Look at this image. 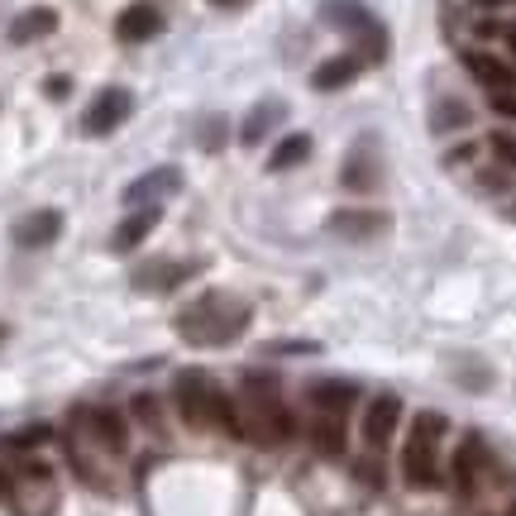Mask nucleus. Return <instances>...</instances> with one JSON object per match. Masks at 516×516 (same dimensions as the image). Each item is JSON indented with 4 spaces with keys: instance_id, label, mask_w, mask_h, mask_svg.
<instances>
[{
    "instance_id": "30",
    "label": "nucleus",
    "mask_w": 516,
    "mask_h": 516,
    "mask_svg": "<svg viewBox=\"0 0 516 516\" xmlns=\"http://www.w3.org/2000/svg\"><path fill=\"white\" fill-rule=\"evenodd\" d=\"M48 96H67V77H53V82H48Z\"/></svg>"
},
{
    "instance_id": "27",
    "label": "nucleus",
    "mask_w": 516,
    "mask_h": 516,
    "mask_svg": "<svg viewBox=\"0 0 516 516\" xmlns=\"http://www.w3.org/2000/svg\"><path fill=\"white\" fill-rule=\"evenodd\" d=\"M220 139H225V120L215 115V120L201 125V149H220Z\"/></svg>"
},
{
    "instance_id": "28",
    "label": "nucleus",
    "mask_w": 516,
    "mask_h": 516,
    "mask_svg": "<svg viewBox=\"0 0 516 516\" xmlns=\"http://www.w3.org/2000/svg\"><path fill=\"white\" fill-rule=\"evenodd\" d=\"M493 110L497 115H507V120H516V86L512 91H493Z\"/></svg>"
},
{
    "instance_id": "34",
    "label": "nucleus",
    "mask_w": 516,
    "mask_h": 516,
    "mask_svg": "<svg viewBox=\"0 0 516 516\" xmlns=\"http://www.w3.org/2000/svg\"><path fill=\"white\" fill-rule=\"evenodd\" d=\"M478 5H502V0H478Z\"/></svg>"
},
{
    "instance_id": "7",
    "label": "nucleus",
    "mask_w": 516,
    "mask_h": 516,
    "mask_svg": "<svg viewBox=\"0 0 516 516\" xmlns=\"http://www.w3.org/2000/svg\"><path fill=\"white\" fill-rule=\"evenodd\" d=\"M340 182L349 192H373L378 182H383V149H378V139H354V149L344 158L340 168Z\"/></svg>"
},
{
    "instance_id": "19",
    "label": "nucleus",
    "mask_w": 516,
    "mask_h": 516,
    "mask_svg": "<svg viewBox=\"0 0 516 516\" xmlns=\"http://www.w3.org/2000/svg\"><path fill=\"white\" fill-rule=\"evenodd\" d=\"M488 464V450H483V440L478 435H464V445L454 454V488L459 493H473V483H478V469Z\"/></svg>"
},
{
    "instance_id": "3",
    "label": "nucleus",
    "mask_w": 516,
    "mask_h": 516,
    "mask_svg": "<svg viewBox=\"0 0 516 516\" xmlns=\"http://www.w3.org/2000/svg\"><path fill=\"white\" fill-rule=\"evenodd\" d=\"M450 421L440 411H416L407 430V450H402V478L407 488H440V440Z\"/></svg>"
},
{
    "instance_id": "2",
    "label": "nucleus",
    "mask_w": 516,
    "mask_h": 516,
    "mask_svg": "<svg viewBox=\"0 0 516 516\" xmlns=\"http://www.w3.org/2000/svg\"><path fill=\"white\" fill-rule=\"evenodd\" d=\"M249 316H254L249 301L230 297V292H206L177 316V335L187 344H230L244 335Z\"/></svg>"
},
{
    "instance_id": "14",
    "label": "nucleus",
    "mask_w": 516,
    "mask_h": 516,
    "mask_svg": "<svg viewBox=\"0 0 516 516\" xmlns=\"http://www.w3.org/2000/svg\"><path fill=\"white\" fill-rule=\"evenodd\" d=\"M330 235H340V239L387 235V215L383 211H335L330 215Z\"/></svg>"
},
{
    "instance_id": "20",
    "label": "nucleus",
    "mask_w": 516,
    "mask_h": 516,
    "mask_svg": "<svg viewBox=\"0 0 516 516\" xmlns=\"http://www.w3.org/2000/svg\"><path fill=\"white\" fill-rule=\"evenodd\" d=\"M53 29H58V10H53V5H34V10L15 15V24H10V39H15V43H34V39H43V34H53Z\"/></svg>"
},
{
    "instance_id": "24",
    "label": "nucleus",
    "mask_w": 516,
    "mask_h": 516,
    "mask_svg": "<svg viewBox=\"0 0 516 516\" xmlns=\"http://www.w3.org/2000/svg\"><path fill=\"white\" fill-rule=\"evenodd\" d=\"M469 120H473V110L464 106V101H435V110H430V129H435V134L464 129Z\"/></svg>"
},
{
    "instance_id": "32",
    "label": "nucleus",
    "mask_w": 516,
    "mask_h": 516,
    "mask_svg": "<svg viewBox=\"0 0 516 516\" xmlns=\"http://www.w3.org/2000/svg\"><path fill=\"white\" fill-rule=\"evenodd\" d=\"M211 5H239V0H211Z\"/></svg>"
},
{
    "instance_id": "9",
    "label": "nucleus",
    "mask_w": 516,
    "mask_h": 516,
    "mask_svg": "<svg viewBox=\"0 0 516 516\" xmlns=\"http://www.w3.org/2000/svg\"><path fill=\"white\" fill-rule=\"evenodd\" d=\"M201 273V263H177V258H153L144 268H134V287L139 292H172V287H182L187 278Z\"/></svg>"
},
{
    "instance_id": "35",
    "label": "nucleus",
    "mask_w": 516,
    "mask_h": 516,
    "mask_svg": "<svg viewBox=\"0 0 516 516\" xmlns=\"http://www.w3.org/2000/svg\"><path fill=\"white\" fill-rule=\"evenodd\" d=\"M507 516H516V502H512V507H507Z\"/></svg>"
},
{
    "instance_id": "11",
    "label": "nucleus",
    "mask_w": 516,
    "mask_h": 516,
    "mask_svg": "<svg viewBox=\"0 0 516 516\" xmlns=\"http://www.w3.org/2000/svg\"><path fill=\"white\" fill-rule=\"evenodd\" d=\"M306 397H311V407L325 411V416H344V411L359 402V387L344 383V378H316V383L306 387Z\"/></svg>"
},
{
    "instance_id": "5",
    "label": "nucleus",
    "mask_w": 516,
    "mask_h": 516,
    "mask_svg": "<svg viewBox=\"0 0 516 516\" xmlns=\"http://www.w3.org/2000/svg\"><path fill=\"white\" fill-rule=\"evenodd\" d=\"M172 397H177V411L192 430H211V397L215 383L201 373V368H182L177 383H172Z\"/></svg>"
},
{
    "instance_id": "4",
    "label": "nucleus",
    "mask_w": 516,
    "mask_h": 516,
    "mask_svg": "<svg viewBox=\"0 0 516 516\" xmlns=\"http://www.w3.org/2000/svg\"><path fill=\"white\" fill-rule=\"evenodd\" d=\"M321 15H325L330 29H340V34H349V39H359V58H364V63H383L387 58L383 24L373 20L359 0H325Z\"/></svg>"
},
{
    "instance_id": "31",
    "label": "nucleus",
    "mask_w": 516,
    "mask_h": 516,
    "mask_svg": "<svg viewBox=\"0 0 516 516\" xmlns=\"http://www.w3.org/2000/svg\"><path fill=\"white\" fill-rule=\"evenodd\" d=\"M10 493V478H5V473H0V497Z\"/></svg>"
},
{
    "instance_id": "23",
    "label": "nucleus",
    "mask_w": 516,
    "mask_h": 516,
    "mask_svg": "<svg viewBox=\"0 0 516 516\" xmlns=\"http://www.w3.org/2000/svg\"><path fill=\"white\" fill-rule=\"evenodd\" d=\"M306 158H311V134H287V139H278V149L268 153V168L287 172L297 163H306Z\"/></svg>"
},
{
    "instance_id": "22",
    "label": "nucleus",
    "mask_w": 516,
    "mask_h": 516,
    "mask_svg": "<svg viewBox=\"0 0 516 516\" xmlns=\"http://www.w3.org/2000/svg\"><path fill=\"white\" fill-rule=\"evenodd\" d=\"M311 445L321 459H340L344 454V416H316V426H311Z\"/></svg>"
},
{
    "instance_id": "29",
    "label": "nucleus",
    "mask_w": 516,
    "mask_h": 516,
    "mask_svg": "<svg viewBox=\"0 0 516 516\" xmlns=\"http://www.w3.org/2000/svg\"><path fill=\"white\" fill-rule=\"evenodd\" d=\"M134 416H139L144 426H158V402H153V397H134Z\"/></svg>"
},
{
    "instance_id": "1",
    "label": "nucleus",
    "mask_w": 516,
    "mask_h": 516,
    "mask_svg": "<svg viewBox=\"0 0 516 516\" xmlns=\"http://www.w3.org/2000/svg\"><path fill=\"white\" fill-rule=\"evenodd\" d=\"M239 421H244V440H258V445H287L297 435V416L287 411L278 378L268 373H244Z\"/></svg>"
},
{
    "instance_id": "15",
    "label": "nucleus",
    "mask_w": 516,
    "mask_h": 516,
    "mask_svg": "<svg viewBox=\"0 0 516 516\" xmlns=\"http://www.w3.org/2000/svg\"><path fill=\"white\" fill-rule=\"evenodd\" d=\"M364 58H359V53H340V58H325L321 67H316V72H311V86H316V91H340V86H349L354 82V77H359V72H364Z\"/></svg>"
},
{
    "instance_id": "33",
    "label": "nucleus",
    "mask_w": 516,
    "mask_h": 516,
    "mask_svg": "<svg viewBox=\"0 0 516 516\" xmlns=\"http://www.w3.org/2000/svg\"><path fill=\"white\" fill-rule=\"evenodd\" d=\"M507 43H512V53H516V34H507Z\"/></svg>"
},
{
    "instance_id": "16",
    "label": "nucleus",
    "mask_w": 516,
    "mask_h": 516,
    "mask_svg": "<svg viewBox=\"0 0 516 516\" xmlns=\"http://www.w3.org/2000/svg\"><path fill=\"white\" fill-rule=\"evenodd\" d=\"M153 225H158V206H144V211L125 215V220L115 225V235H110V249H115V254H129V249H139V244L153 235Z\"/></svg>"
},
{
    "instance_id": "10",
    "label": "nucleus",
    "mask_w": 516,
    "mask_h": 516,
    "mask_svg": "<svg viewBox=\"0 0 516 516\" xmlns=\"http://www.w3.org/2000/svg\"><path fill=\"white\" fill-rule=\"evenodd\" d=\"M163 29V10L153 5V0H134L129 10H120V20H115V34L125 43H144V39H153Z\"/></svg>"
},
{
    "instance_id": "25",
    "label": "nucleus",
    "mask_w": 516,
    "mask_h": 516,
    "mask_svg": "<svg viewBox=\"0 0 516 516\" xmlns=\"http://www.w3.org/2000/svg\"><path fill=\"white\" fill-rule=\"evenodd\" d=\"M488 153L497 158V168H516V139L507 134V129L488 134Z\"/></svg>"
},
{
    "instance_id": "6",
    "label": "nucleus",
    "mask_w": 516,
    "mask_h": 516,
    "mask_svg": "<svg viewBox=\"0 0 516 516\" xmlns=\"http://www.w3.org/2000/svg\"><path fill=\"white\" fill-rule=\"evenodd\" d=\"M402 426V397L397 392H378V397H368L364 407V445L368 450H387L392 445V435Z\"/></svg>"
},
{
    "instance_id": "21",
    "label": "nucleus",
    "mask_w": 516,
    "mask_h": 516,
    "mask_svg": "<svg viewBox=\"0 0 516 516\" xmlns=\"http://www.w3.org/2000/svg\"><path fill=\"white\" fill-rule=\"evenodd\" d=\"M282 115H287L282 101H263V106H254L249 110V120L239 125V139H244V144H263V139L273 134V125H282Z\"/></svg>"
},
{
    "instance_id": "13",
    "label": "nucleus",
    "mask_w": 516,
    "mask_h": 516,
    "mask_svg": "<svg viewBox=\"0 0 516 516\" xmlns=\"http://www.w3.org/2000/svg\"><path fill=\"white\" fill-rule=\"evenodd\" d=\"M58 235H63V215L58 211H34L15 225V244L20 249H48Z\"/></svg>"
},
{
    "instance_id": "18",
    "label": "nucleus",
    "mask_w": 516,
    "mask_h": 516,
    "mask_svg": "<svg viewBox=\"0 0 516 516\" xmlns=\"http://www.w3.org/2000/svg\"><path fill=\"white\" fill-rule=\"evenodd\" d=\"M86 421H91V435H96L110 454H125L129 450V426H125V416H120V411L96 407V411H86Z\"/></svg>"
},
{
    "instance_id": "26",
    "label": "nucleus",
    "mask_w": 516,
    "mask_h": 516,
    "mask_svg": "<svg viewBox=\"0 0 516 516\" xmlns=\"http://www.w3.org/2000/svg\"><path fill=\"white\" fill-rule=\"evenodd\" d=\"M48 435H53L48 426H29V430H20V435H5V450H10V454H24L29 445H43Z\"/></svg>"
},
{
    "instance_id": "12",
    "label": "nucleus",
    "mask_w": 516,
    "mask_h": 516,
    "mask_svg": "<svg viewBox=\"0 0 516 516\" xmlns=\"http://www.w3.org/2000/svg\"><path fill=\"white\" fill-rule=\"evenodd\" d=\"M177 187H182V172L177 168H153V172H144L139 182L125 187V206H149L158 196H172Z\"/></svg>"
},
{
    "instance_id": "17",
    "label": "nucleus",
    "mask_w": 516,
    "mask_h": 516,
    "mask_svg": "<svg viewBox=\"0 0 516 516\" xmlns=\"http://www.w3.org/2000/svg\"><path fill=\"white\" fill-rule=\"evenodd\" d=\"M464 67H469V77L473 82H483L488 91H512L516 77H512V67L502 63V58H493V53H464Z\"/></svg>"
},
{
    "instance_id": "8",
    "label": "nucleus",
    "mask_w": 516,
    "mask_h": 516,
    "mask_svg": "<svg viewBox=\"0 0 516 516\" xmlns=\"http://www.w3.org/2000/svg\"><path fill=\"white\" fill-rule=\"evenodd\" d=\"M129 110H134V96H129L125 86H106L82 115V129L86 134H110V129H120L129 120Z\"/></svg>"
}]
</instances>
